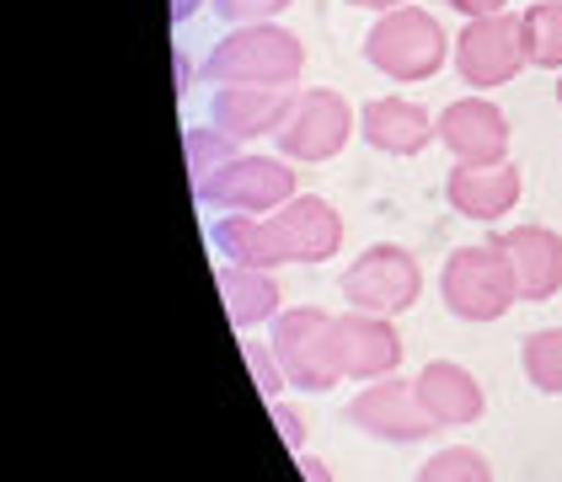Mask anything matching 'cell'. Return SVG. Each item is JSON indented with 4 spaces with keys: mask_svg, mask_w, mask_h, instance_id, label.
Instances as JSON below:
<instances>
[{
    "mask_svg": "<svg viewBox=\"0 0 562 482\" xmlns=\"http://www.w3.org/2000/svg\"><path fill=\"white\" fill-rule=\"evenodd\" d=\"M439 301L461 322H504L519 306V284L504 242L493 236V242L456 247L439 268Z\"/></svg>",
    "mask_w": 562,
    "mask_h": 482,
    "instance_id": "obj_1",
    "label": "cell"
},
{
    "mask_svg": "<svg viewBox=\"0 0 562 482\" xmlns=\"http://www.w3.org/2000/svg\"><path fill=\"white\" fill-rule=\"evenodd\" d=\"M305 70V44L295 33L252 22V27H231V38H220L215 54L204 59V76L215 87H295Z\"/></svg>",
    "mask_w": 562,
    "mask_h": 482,
    "instance_id": "obj_2",
    "label": "cell"
},
{
    "mask_svg": "<svg viewBox=\"0 0 562 482\" xmlns=\"http://www.w3.org/2000/svg\"><path fill=\"white\" fill-rule=\"evenodd\" d=\"M338 316H327V311L316 306H290L273 316V338H268V349L279 354V365H284V375H290V386L295 392H333L338 381H344V365H338Z\"/></svg>",
    "mask_w": 562,
    "mask_h": 482,
    "instance_id": "obj_3",
    "label": "cell"
},
{
    "mask_svg": "<svg viewBox=\"0 0 562 482\" xmlns=\"http://www.w3.org/2000/svg\"><path fill=\"white\" fill-rule=\"evenodd\" d=\"M445 27L434 22L424 5L381 11V22L364 33V59L386 81H429L445 70Z\"/></svg>",
    "mask_w": 562,
    "mask_h": 482,
    "instance_id": "obj_4",
    "label": "cell"
},
{
    "mask_svg": "<svg viewBox=\"0 0 562 482\" xmlns=\"http://www.w3.org/2000/svg\"><path fill=\"white\" fill-rule=\"evenodd\" d=\"M193 199L204 210H220V215H273L295 199V172L290 161L279 156H231L220 172H210L204 182H193Z\"/></svg>",
    "mask_w": 562,
    "mask_h": 482,
    "instance_id": "obj_5",
    "label": "cell"
},
{
    "mask_svg": "<svg viewBox=\"0 0 562 482\" xmlns=\"http://www.w3.org/2000/svg\"><path fill=\"white\" fill-rule=\"evenodd\" d=\"M344 301L353 311H375V316H402V311L418 306L424 295V268L407 247L396 242H375L364 247L353 264L344 268Z\"/></svg>",
    "mask_w": 562,
    "mask_h": 482,
    "instance_id": "obj_6",
    "label": "cell"
},
{
    "mask_svg": "<svg viewBox=\"0 0 562 482\" xmlns=\"http://www.w3.org/2000/svg\"><path fill=\"white\" fill-rule=\"evenodd\" d=\"M525 65H530V59H525V27H519V16H509V11L472 16V22L461 27V38H456V70H461V81L476 91L509 87Z\"/></svg>",
    "mask_w": 562,
    "mask_h": 482,
    "instance_id": "obj_7",
    "label": "cell"
},
{
    "mask_svg": "<svg viewBox=\"0 0 562 482\" xmlns=\"http://www.w3.org/2000/svg\"><path fill=\"white\" fill-rule=\"evenodd\" d=\"M348 424L359 435L381 439V445H418V439L434 435V418L424 413V402H418V386L402 381V375L359 386V396L348 402Z\"/></svg>",
    "mask_w": 562,
    "mask_h": 482,
    "instance_id": "obj_8",
    "label": "cell"
},
{
    "mask_svg": "<svg viewBox=\"0 0 562 482\" xmlns=\"http://www.w3.org/2000/svg\"><path fill=\"white\" fill-rule=\"evenodd\" d=\"M262 225H268L279 264H327L344 247V215L316 193H295L284 210L262 215Z\"/></svg>",
    "mask_w": 562,
    "mask_h": 482,
    "instance_id": "obj_9",
    "label": "cell"
},
{
    "mask_svg": "<svg viewBox=\"0 0 562 482\" xmlns=\"http://www.w3.org/2000/svg\"><path fill=\"white\" fill-rule=\"evenodd\" d=\"M353 134V108L344 91L333 87H311L295 97L290 124L279 130V150L284 161H333Z\"/></svg>",
    "mask_w": 562,
    "mask_h": 482,
    "instance_id": "obj_10",
    "label": "cell"
},
{
    "mask_svg": "<svg viewBox=\"0 0 562 482\" xmlns=\"http://www.w3.org/2000/svg\"><path fill=\"white\" fill-rule=\"evenodd\" d=\"M434 124H439V145L456 161H467V167H487V161L509 156V119H504V108L476 97V91L445 102V113Z\"/></svg>",
    "mask_w": 562,
    "mask_h": 482,
    "instance_id": "obj_11",
    "label": "cell"
},
{
    "mask_svg": "<svg viewBox=\"0 0 562 482\" xmlns=\"http://www.w3.org/2000/svg\"><path fill=\"white\" fill-rule=\"evenodd\" d=\"M338 365H344V381H386L402 365V333L391 327V316H375V311H353L348 306L338 316Z\"/></svg>",
    "mask_w": 562,
    "mask_h": 482,
    "instance_id": "obj_12",
    "label": "cell"
},
{
    "mask_svg": "<svg viewBox=\"0 0 562 482\" xmlns=\"http://www.w3.org/2000/svg\"><path fill=\"white\" fill-rule=\"evenodd\" d=\"M295 97H301L295 87H220L210 102V119L231 139H262L290 124Z\"/></svg>",
    "mask_w": 562,
    "mask_h": 482,
    "instance_id": "obj_13",
    "label": "cell"
},
{
    "mask_svg": "<svg viewBox=\"0 0 562 482\" xmlns=\"http://www.w3.org/2000/svg\"><path fill=\"white\" fill-rule=\"evenodd\" d=\"M413 386H418V402L434 418V429H467V424H476L487 413V396L476 386V375L467 365H456V359L424 365Z\"/></svg>",
    "mask_w": 562,
    "mask_h": 482,
    "instance_id": "obj_14",
    "label": "cell"
},
{
    "mask_svg": "<svg viewBox=\"0 0 562 482\" xmlns=\"http://www.w3.org/2000/svg\"><path fill=\"white\" fill-rule=\"evenodd\" d=\"M504 253H509V268H515L519 301H552L562 290V236L552 225H515L498 236Z\"/></svg>",
    "mask_w": 562,
    "mask_h": 482,
    "instance_id": "obj_15",
    "label": "cell"
},
{
    "mask_svg": "<svg viewBox=\"0 0 562 482\" xmlns=\"http://www.w3.org/2000/svg\"><path fill=\"white\" fill-rule=\"evenodd\" d=\"M445 199L450 210L467 220H498L519 204V167L515 161H487V167H467L456 161V172L445 177Z\"/></svg>",
    "mask_w": 562,
    "mask_h": 482,
    "instance_id": "obj_16",
    "label": "cell"
},
{
    "mask_svg": "<svg viewBox=\"0 0 562 482\" xmlns=\"http://www.w3.org/2000/svg\"><path fill=\"white\" fill-rule=\"evenodd\" d=\"M359 134H364V145H375L386 156H418L439 139V124L407 97H375L359 108Z\"/></svg>",
    "mask_w": 562,
    "mask_h": 482,
    "instance_id": "obj_17",
    "label": "cell"
},
{
    "mask_svg": "<svg viewBox=\"0 0 562 482\" xmlns=\"http://www.w3.org/2000/svg\"><path fill=\"white\" fill-rule=\"evenodd\" d=\"M220 301H225V316L231 327L252 333L262 322H273L284 311V295H279V279L268 268H236L225 264L220 268Z\"/></svg>",
    "mask_w": 562,
    "mask_h": 482,
    "instance_id": "obj_18",
    "label": "cell"
},
{
    "mask_svg": "<svg viewBox=\"0 0 562 482\" xmlns=\"http://www.w3.org/2000/svg\"><path fill=\"white\" fill-rule=\"evenodd\" d=\"M215 253L236 268H268V273L279 268V253H273V242H268L262 215H225L215 225Z\"/></svg>",
    "mask_w": 562,
    "mask_h": 482,
    "instance_id": "obj_19",
    "label": "cell"
},
{
    "mask_svg": "<svg viewBox=\"0 0 562 482\" xmlns=\"http://www.w3.org/2000/svg\"><path fill=\"white\" fill-rule=\"evenodd\" d=\"M519 27H525V59L536 70H562V0H530Z\"/></svg>",
    "mask_w": 562,
    "mask_h": 482,
    "instance_id": "obj_20",
    "label": "cell"
},
{
    "mask_svg": "<svg viewBox=\"0 0 562 482\" xmlns=\"http://www.w3.org/2000/svg\"><path fill=\"white\" fill-rule=\"evenodd\" d=\"M519 370L541 396H562V327H541L519 344Z\"/></svg>",
    "mask_w": 562,
    "mask_h": 482,
    "instance_id": "obj_21",
    "label": "cell"
},
{
    "mask_svg": "<svg viewBox=\"0 0 562 482\" xmlns=\"http://www.w3.org/2000/svg\"><path fill=\"white\" fill-rule=\"evenodd\" d=\"M413 482H493V467L472 445H445V450H434L429 461L418 467Z\"/></svg>",
    "mask_w": 562,
    "mask_h": 482,
    "instance_id": "obj_22",
    "label": "cell"
},
{
    "mask_svg": "<svg viewBox=\"0 0 562 482\" xmlns=\"http://www.w3.org/2000/svg\"><path fill=\"white\" fill-rule=\"evenodd\" d=\"M182 150H188V177H193V182H204V177L220 172L231 156H241L236 139H231L225 130H215V124H210V130H188Z\"/></svg>",
    "mask_w": 562,
    "mask_h": 482,
    "instance_id": "obj_23",
    "label": "cell"
},
{
    "mask_svg": "<svg viewBox=\"0 0 562 482\" xmlns=\"http://www.w3.org/2000/svg\"><path fill=\"white\" fill-rule=\"evenodd\" d=\"M247 365H252V381H258L262 402H279V396L290 392V375H284L279 354L268 349V344H247Z\"/></svg>",
    "mask_w": 562,
    "mask_h": 482,
    "instance_id": "obj_24",
    "label": "cell"
},
{
    "mask_svg": "<svg viewBox=\"0 0 562 482\" xmlns=\"http://www.w3.org/2000/svg\"><path fill=\"white\" fill-rule=\"evenodd\" d=\"M290 0H215V11L231 27H252V22H273Z\"/></svg>",
    "mask_w": 562,
    "mask_h": 482,
    "instance_id": "obj_25",
    "label": "cell"
},
{
    "mask_svg": "<svg viewBox=\"0 0 562 482\" xmlns=\"http://www.w3.org/2000/svg\"><path fill=\"white\" fill-rule=\"evenodd\" d=\"M268 418H273L279 439H284V445H290V450L301 456V450H305V418H301V413H295V407H290V402L279 396V402H268Z\"/></svg>",
    "mask_w": 562,
    "mask_h": 482,
    "instance_id": "obj_26",
    "label": "cell"
},
{
    "mask_svg": "<svg viewBox=\"0 0 562 482\" xmlns=\"http://www.w3.org/2000/svg\"><path fill=\"white\" fill-rule=\"evenodd\" d=\"M445 5H450V11H461V16L472 22V16H498L509 0H445Z\"/></svg>",
    "mask_w": 562,
    "mask_h": 482,
    "instance_id": "obj_27",
    "label": "cell"
},
{
    "mask_svg": "<svg viewBox=\"0 0 562 482\" xmlns=\"http://www.w3.org/2000/svg\"><path fill=\"white\" fill-rule=\"evenodd\" d=\"M301 472H305V482H333L327 461H322V456H305V450H301Z\"/></svg>",
    "mask_w": 562,
    "mask_h": 482,
    "instance_id": "obj_28",
    "label": "cell"
},
{
    "mask_svg": "<svg viewBox=\"0 0 562 482\" xmlns=\"http://www.w3.org/2000/svg\"><path fill=\"white\" fill-rule=\"evenodd\" d=\"M353 5H364V11H402V5H413V0H353Z\"/></svg>",
    "mask_w": 562,
    "mask_h": 482,
    "instance_id": "obj_29",
    "label": "cell"
},
{
    "mask_svg": "<svg viewBox=\"0 0 562 482\" xmlns=\"http://www.w3.org/2000/svg\"><path fill=\"white\" fill-rule=\"evenodd\" d=\"M199 5H204V0H172V22H188Z\"/></svg>",
    "mask_w": 562,
    "mask_h": 482,
    "instance_id": "obj_30",
    "label": "cell"
},
{
    "mask_svg": "<svg viewBox=\"0 0 562 482\" xmlns=\"http://www.w3.org/2000/svg\"><path fill=\"white\" fill-rule=\"evenodd\" d=\"M558 108H562V70H558Z\"/></svg>",
    "mask_w": 562,
    "mask_h": 482,
    "instance_id": "obj_31",
    "label": "cell"
}]
</instances>
